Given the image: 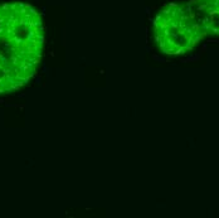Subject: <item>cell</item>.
Listing matches in <instances>:
<instances>
[{"instance_id": "1", "label": "cell", "mask_w": 219, "mask_h": 218, "mask_svg": "<svg viewBox=\"0 0 219 218\" xmlns=\"http://www.w3.org/2000/svg\"><path fill=\"white\" fill-rule=\"evenodd\" d=\"M44 43L45 28L37 8L20 0L0 3V95L34 78Z\"/></svg>"}, {"instance_id": "2", "label": "cell", "mask_w": 219, "mask_h": 218, "mask_svg": "<svg viewBox=\"0 0 219 218\" xmlns=\"http://www.w3.org/2000/svg\"><path fill=\"white\" fill-rule=\"evenodd\" d=\"M205 37L188 3L166 4L153 20L154 42L159 51L167 56L187 54Z\"/></svg>"}, {"instance_id": "3", "label": "cell", "mask_w": 219, "mask_h": 218, "mask_svg": "<svg viewBox=\"0 0 219 218\" xmlns=\"http://www.w3.org/2000/svg\"><path fill=\"white\" fill-rule=\"evenodd\" d=\"M188 5L205 36L219 37V0H190Z\"/></svg>"}]
</instances>
